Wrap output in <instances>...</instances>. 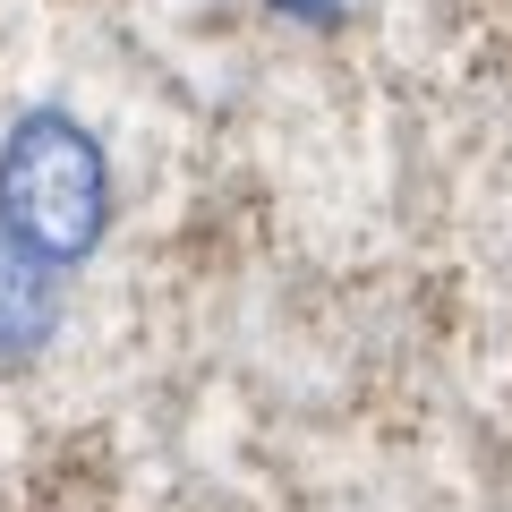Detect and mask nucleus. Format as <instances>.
<instances>
[{
	"instance_id": "nucleus-1",
	"label": "nucleus",
	"mask_w": 512,
	"mask_h": 512,
	"mask_svg": "<svg viewBox=\"0 0 512 512\" xmlns=\"http://www.w3.org/2000/svg\"><path fill=\"white\" fill-rule=\"evenodd\" d=\"M0 231H18L60 274L86 265L111 231V163L77 111L35 103L0 137Z\"/></svg>"
},
{
	"instance_id": "nucleus-2",
	"label": "nucleus",
	"mask_w": 512,
	"mask_h": 512,
	"mask_svg": "<svg viewBox=\"0 0 512 512\" xmlns=\"http://www.w3.org/2000/svg\"><path fill=\"white\" fill-rule=\"evenodd\" d=\"M60 333V265L0 231V367H35Z\"/></svg>"
}]
</instances>
